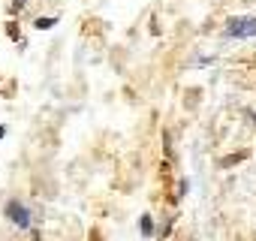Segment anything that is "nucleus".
Here are the masks:
<instances>
[{"label":"nucleus","mask_w":256,"mask_h":241,"mask_svg":"<svg viewBox=\"0 0 256 241\" xmlns=\"http://www.w3.org/2000/svg\"><path fill=\"white\" fill-rule=\"evenodd\" d=\"M229 37L235 40H244V37H256V19H232L226 27Z\"/></svg>","instance_id":"obj_1"},{"label":"nucleus","mask_w":256,"mask_h":241,"mask_svg":"<svg viewBox=\"0 0 256 241\" xmlns=\"http://www.w3.org/2000/svg\"><path fill=\"white\" fill-rule=\"evenodd\" d=\"M51 24H55V19H39V21H37V27H39V30H48Z\"/></svg>","instance_id":"obj_3"},{"label":"nucleus","mask_w":256,"mask_h":241,"mask_svg":"<svg viewBox=\"0 0 256 241\" xmlns=\"http://www.w3.org/2000/svg\"><path fill=\"white\" fill-rule=\"evenodd\" d=\"M6 214H9V220L15 223V226H21V229H27V226H30L27 208H24L21 202H9V205H6Z\"/></svg>","instance_id":"obj_2"},{"label":"nucleus","mask_w":256,"mask_h":241,"mask_svg":"<svg viewBox=\"0 0 256 241\" xmlns=\"http://www.w3.org/2000/svg\"><path fill=\"white\" fill-rule=\"evenodd\" d=\"M142 232L151 235V217H142Z\"/></svg>","instance_id":"obj_4"}]
</instances>
